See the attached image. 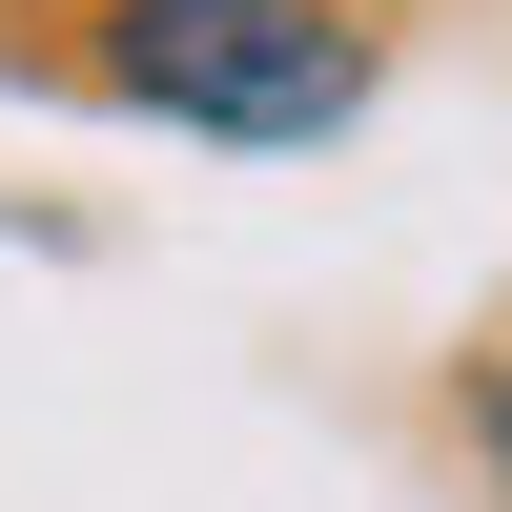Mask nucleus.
<instances>
[{
    "mask_svg": "<svg viewBox=\"0 0 512 512\" xmlns=\"http://www.w3.org/2000/svg\"><path fill=\"white\" fill-rule=\"evenodd\" d=\"M103 82L205 144H328L369 103V21L349 0H103Z\"/></svg>",
    "mask_w": 512,
    "mask_h": 512,
    "instance_id": "f257e3e1",
    "label": "nucleus"
},
{
    "mask_svg": "<svg viewBox=\"0 0 512 512\" xmlns=\"http://www.w3.org/2000/svg\"><path fill=\"white\" fill-rule=\"evenodd\" d=\"M472 451H492V472H512V369H492V390H472Z\"/></svg>",
    "mask_w": 512,
    "mask_h": 512,
    "instance_id": "f03ea898",
    "label": "nucleus"
}]
</instances>
